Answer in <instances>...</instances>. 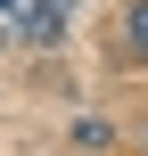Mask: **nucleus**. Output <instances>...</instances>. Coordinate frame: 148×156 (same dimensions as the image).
<instances>
[{"label": "nucleus", "mask_w": 148, "mask_h": 156, "mask_svg": "<svg viewBox=\"0 0 148 156\" xmlns=\"http://www.w3.org/2000/svg\"><path fill=\"white\" fill-rule=\"evenodd\" d=\"M74 0H0V49H49Z\"/></svg>", "instance_id": "nucleus-1"}, {"label": "nucleus", "mask_w": 148, "mask_h": 156, "mask_svg": "<svg viewBox=\"0 0 148 156\" xmlns=\"http://www.w3.org/2000/svg\"><path fill=\"white\" fill-rule=\"evenodd\" d=\"M124 49L148 66V0H132V8H124Z\"/></svg>", "instance_id": "nucleus-2"}]
</instances>
